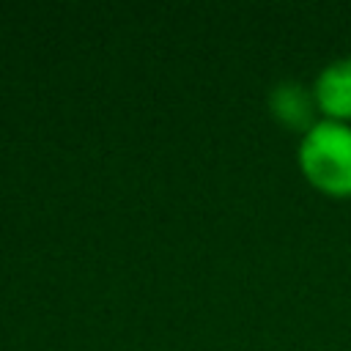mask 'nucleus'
I'll use <instances>...</instances> for the list:
<instances>
[{
	"label": "nucleus",
	"mask_w": 351,
	"mask_h": 351,
	"mask_svg": "<svg viewBox=\"0 0 351 351\" xmlns=\"http://www.w3.org/2000/svg\"><path fill=\"white\" fill-rule=\"evenodd\" d=\"M299 167L304 178L335 197L351 195V126L321 118L310 123L299 143Z\"/></svg>",
	"instance_id": "f257e3e1"
},
{
	"label": "nucleus",
	"mask_w": 351,
	"mask_h": 351,
	"mask_svg": "<svg viewBox=\"0 0 351 351\" xmlns=\"http://www.w3.org/2000/svg\"><path fill=\"white\" fill-rule=\"evenodd\" d=\"M313 101L329 121H351V58L326 63L313 82Z\"/></svg>",
	"instance_id": "f03ea898"
},
{
	"label": "nucleus",
	"mask_w": 351,
	"mask_h": 351,
	"mask_svg": "<svg viewBox=\"0 0 351 351\" xmlns=\"http://www.w3.org/2000/svg\"><path fill=\"white\" fill-rule=\"evenodd\" d=\"M271 110L277 118H282L288 126H307L310 115H313V99L302 90V85L296 82H285L277 85L271 93Z\"/></svg>",
	"instance_id": "7ed1b4c3"
}]
</instances>
